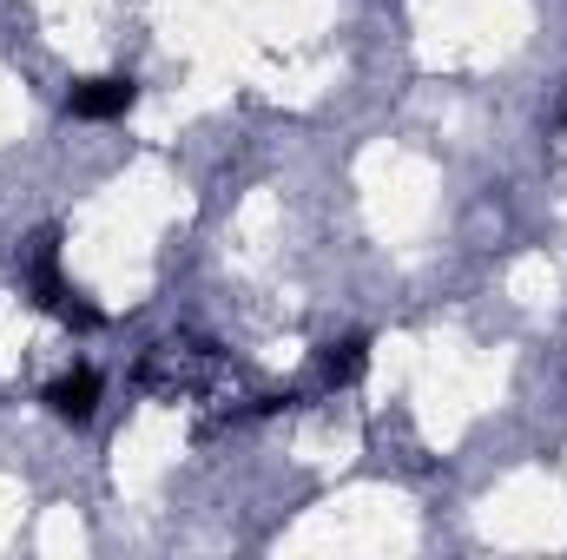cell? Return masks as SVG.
I'll use <instances>...</instances> for the list:
<instances>
[{
    "instance_id": "obj_1",
    "label": "cell",
    "mask_w": 567,
    "mask_h": 560,
    "mask_svg": "<svg viewBox=\"0 0 567 560\" xmlns=\"http://www.w3.org/2000/svg\"><path fill=\"white\" fill-rule=\"evenodd\" d=\"M20 283L33 290L40 310H53V317H66V323H86V330L100 323V310L60 278V231H40V238H33V251L20 258Z\"/></svg>"
},
{
    "instance_id": "obj_3",
    "label": "cell",
    "mask_w": 567,
    "mask_h": 560,
    "mask_svg": "<svg viewBox=\"0 0 567 560\" xmlns=\"http://www.w3.org/2000/svg\"><path fill=\"white\" fill-rule=\"evenodd\" d=\"M47 409L60 422H93V409H100V370H66V376H53V383H47Z\"/></svg>"
},
{
    "instance_id": "obj_4",
    "label": "cell",
    "mask_w": 567,
    "mask_h": 560,
    "mask_svg": "<svg viewBox=\"0 0 567 560\" xmlns=\"http://www.w3.org/2000/svg\"><path fill=\"white\" fill-rule=\"evenodd\" d=\"M363 370H370V343H363V336L323 343V356H317V390H343V383H357Z\"/></svg>"
},
{
    "instance_id": "obj_2",
    "label": "cell",
    "mask_w": 567,
    "mask_h": 560,
    "mask_svg": "<svg viewBox=\"0 0 567 560\" xmlns=\"http://www.w3.org/2000/svg\"><path fill=\"white\" fill-rule=\"evenodd\" d=\"M133 100H140V86H133L126 73H100V80H80V86L66 93V113H73V120H126Z\"/></svg>"
}]
</instances>
